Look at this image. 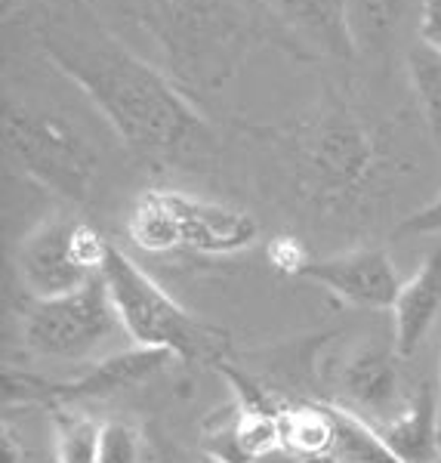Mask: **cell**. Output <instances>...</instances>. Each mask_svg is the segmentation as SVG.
Masks as SVG:
<instances>
[{"instance_id":"d4e9b609","label":"cell","mask_w":441,"mask_h":463,"mask_svg":"<svg viewBox=\"0 0 441 463\" xmlns=\"http://www.w3.org/2000/svg\"><path fill=\"white\" fill-rule=\"evenodd\" d=\"M152 445H155V458H158V463H192L174 442H170V439H164L161 432H152Z\"/></svg>"},{"instance_id":"277c9868","label":"cell","mask_w":441,"mask_h":463,"mask_svg":"<svg viewBox=\"0 0 441 463\" xmlns=\"http://www.w3.org/2000/svg\"><path fill=\"white\" fill-rule=\"evenodd\" d=\"M4 155L16 174L74 207H87L102 174V146L62 102L32 90L4 87Z\"/></svg>"},{"instance_id":"9c48e42d","label":"cell","mask_w":441,"mask_h":463,"mask_svg":"<svg viewBox=\"0 0 441 463\" xmlns=\"http://www.w3.org/2000/svg\"><path fill=\"white\" fill-rule=\"evenodd\" d=\"M303 279L331 290L336 300L361 309H392L405 285L389 253L380 248H358L340 257L312 260Z\"/></svg>"},{"instance_id":"d6986e66","label":"cell","mask_w":441,"mask_h":463,"mask_svg":"<svg viewBox=\"0 0 441 463\" xmlns=\"http://www.w3.org/2000/svg\"><path fill=\"white\" fill-rule=\"evenodd\" d=\"M53 414L56 463H99L102 423L71 408H50Z\"/></svg>"},{"instance_id":"2e32d148","label":"cell","mask_w":441,"mask_h":463,"mask_svg":"<svg viewBox=\"0 0 441 463\" xmlns=\"http://www.w3.org/2000/svg\"><path fill=\"white\" fill-rule=\"evenodd\" d=\"M127 235H130L133 248L148 253V257L185 250L176 189L142 192L130 211V220H127Z\"/></svg>"},{"instance_id":"ac0fdd59","label":"cell","mask_w":441,"mask_h":463,"mask_svg":"<svg viewBox=\"0 0 441 463\" xmlns=\"http://www.w3.org/2000/svg\"><path fill=\"white\" fill-rule=\"evenodd\" d=\"M410 93L420 106L423 124L432 143L441 148V50L423 41H414L405 53Z\"/></svg>"},{"instance_id":"cb8c5ba5","label":"cell","mask_w":441,"mask_h":463,"mask_svg":"<svg viewBox=\"0 0 441 463\" xmlns=\"http://www.w3.org/2000/svg\"><path fill=\"white\" fill-rule=\"evenodd\" d=\"M417 41L441 50V0H426L423 4L420 25H417Z\"/></svg>"},{"instance_id":"ba28073f","label":"cell","mask_w":441,"mask_h":463,"mask_svg":"<svg viewBox=\"0 0 441 463\" xmlns=\"http://www.w3.org/2000/svg\"><path fill=\"white\" fill-rule=\"evenodd\" d=\"M290 47V59L318 65L327 74L358 69L355 43L346 22V0H263Z\"/></svg>"},{"instance_id":"83f0119b","label":"cell","mask_w":441,"mask_h":463,"mask_svg":"<svg viewBox=\"0 0 441 463\" xmlns=\"http://www.w3.org/2000/svg\"><path fill=\"white\" fill-rule=\"evenodd\" d=\"M438 463H441V460H438Z\"/></svg>"},{"instance_id":"6da1fadb","label":"cell","mask_w":441,"mask_h":463,"mask_svg":"<svg viewBox=\"0 0 441 463\" xmlns=\"http://www.w3.org/2000/svg\"><path fill=\"white\" fill-rule=\"evenodd\" d=\"M34 47L102 115L117 143L148 170L211 176L220 133L194 99L117 37L93 0H50L25 16Z\"/></svg>"},{"instance_id":"30bf717a","label":"cell","mask_w":441,"mask_h":463,"mask_svg":"<svg viewBox=\"0 0 441 463\" xmlns=\"http://www.w3.org/2000/svg\"><path fill=\"white\" fill-rule=\"evenodd\" d=\"M426 0H346V22L358 65L386 69L417 41Z\"/></svg>"},{"instance_id":"e0dca14e","label":"cell","mask_w":441,"mask_h":463,"mask_svg":"<svg viewBox=\"0 0 441 463\" xmlns=\"http://www.w3.org/2000/svg\"><path fill=\"white\" fill-rule=\"evenodd\" d=\"M281 448L296 458H327L336 448V408L333 405H296L281 408Z\"/></svg>"},{"instance_id":"9a60e30c","label":"cell","mask_w":441,"mask_h":463,"mask_svg":"<svg viewBox=\"0 0 441 463\" xmlns=\"http://www.w3.org/2000/svg\"><path fill=\"white\" fill-rule=\"evenodd\" d=\"M340 395L358 414H383L395 408L401 399V374L399 362L389 349L364 346L340 368Z\"/></svg>"},{"instance_id":"603a6c76","label":"cell","mask_w":441,"mask_h":463,"mask_svg":"<svg viewBox=\"0 0 441 463\" xmlns=\"http://www.w3.org/2000/svg\"><path fill=\"white\" fill-rule=\"evenodd\" d=\"M395 238H420V235H441V192L438 198H432L429 204H423L420 211H414L410 216L395 226Z\"/></svg>"},{"instance_id":"ffe728a7","label":"cell","mask_w":441,"mask_h":463,"mask_svg":"<svg viewBox=\"0 0 441 463\" xmlns=\"http://www.w3.org/2000/svg\"><path fill=\"white\" fill-rule=\"evenodd\" d=\"M56 377L34 371H4V405H56Z\"/></svg>"},{"instance_id":"8992f818","label":"cell","mask_w":441,"mask_h":463,"mask_svg":"<svg viewBox=\"0 0 441 463\" xmlns=\"http://www.w3.org/2000/svg\"><path fill=\"white\" fill-rule=\"evenodd\" d=\"M121 318L102 275L53 300H32L22 309V343L41 358L80 362L117 337Z\"/></svg>"},{"instance_id":"7c38bea8","label":"cell","mask_w":441,"mask_h":463,"mask_svg":"<svg viewBox=\"0 0 441 463\" xmlns=\"http://www.w3.org/2000/svg\"><path fill=\"white\" fill-rule=\"evenodd\" d=\"M179 216H183L185 250L201 257H229V253L248 250L259 238L257 220L241 207L222 204V201L194 198L176 192Z\"/></svg>"},{"instance_id":"4316f807","label":"cell","mask_w":441,"mask_h":463,"mask_svg":"<svg viewBox=\"0 0 441 463\" xmlns=\"http://www.w3.org/2000/svg\"><path fill=\"white\" fill-rule=\"evenodd\" d=\"M0 6H4V22H13V16H22V10H25V0H0Z\"/></svg>"},{"instance_id":"44dd1931","label":"cell","mask_w":441,"mask_h":463,"mask_svg":"<svg viewBox=\"0 0 441 463\" xmlns=\"http://www.w3.org/2000/svg\"><path fill=\"white\" fill-rule=\"evenodd\" d=\"M99 463H142V432L124 420L102 423Z\"/></svg>"},{"instance_id":"5bb4252c","label":"cell","mask_w":441,"mask_h":463,"mask_svg":"<svg viewBox=\"0 0 441 463\" xmlns=\"http://www.w3.org/2000/svg\"><path fill=\"white\" fill-rule=\"evenodd\" d=\"M383 445L401 463H438L441 432H438V399L429 383L410 395V402L392 420L371 423Z\"/></svg>"},{"instance_id":"4fadbf2b","label":"cell","mask_w":441,"mask_h":463,"mask_svg":"<svg viewBox=\"0 0 441 463\" xmlns=\"http://www.w3.org/2000/svg\"><path fill=\"white\" fill-rule=\"evenodd\" d=\"M441 312V253H429L399 290L392 306L395 318V355L410 358L429 337Z\"/></svg>"},{"instance_id":"484cf974","label":"cell","mask_w":441,"mask_h":463,"mask_svg":"<svg viewBox=\"0 0 441 463\" xmlns=\"http://www.w3.org/2000/svg\"><path fill=\"white\" fill-rule=\"evenodd\" d=\"M0 463H25L22 442L13 436L10 427H4V436H0Z\"/></svg>"},{"instance_id":"52a82bcc","label":"cell","mask_w":441,"mask_h":463,"mask_svg":"<svg viewBox=\"0 0 441 463\" xmlns=\"http://www.w3.org/2000/svg\"><path fill=\"white\" fill-rule=\"evenodd\" d=\"M111 241L87 222L53 216L16 244V275L32 300H53L102 275Z\"/></svg>"},{"instance_id":"7a4b0ae2","label":"cell","mask_w":441,"mask_h":463,"mask_svg":"<svg viewBox=\"0 0 441 463\" xmlns=\"http://www.w3.org/2000/svg\"><path fill=\"white\" fill-rule=\"evenodd\" d=\"M275 174L281 198L296 213L324 222H368L392 198L401 161L355 102L349 78H321L318 96L275 124L238 121Z\"/></svg>"},{"instance_id":"7402d4cb","label":"cell","mask_w":441,"mask_h":463,"mask_svg":"<svg viewBox=\"0 0 441 463\" xmlns=\"http://www.w3.org/2000/svg\"><path fill=\"white\" fill-rule=\"evenodd\" d=\"M266 257H268V263H272L275 272L294 275V279H303V272L312 263L309 248H305L303 238L294 235V232H281V235H275L266 248Z\"/></svg>"},{"instance_id":"8fae6325","label":"cell","mask_w":441,"mask_h":463,"mask_svg":"<svg viewBox=\"0 0 441 463\" xmlns=\"http://www.w3.org/2000/svg\"><path fill=\"white\" fill-rule=\"evenodd\" d=\"M174 362L176 358L164 353V349H142V346L124 349V353H115L102 358V362H96L84 374L71 380H59L53 408H69L71 402H106L117 392L148 383V380L158 377Z\"/></svg>"},{"instance_id":"5b68a950","label":"cell","mask_w":441,"mask_h":463,"mask_svg":"<svg viewBox=\"0 0 441 463\" xmlns=\"http://www.w3.org/2000/svg\"><path fill=\"white\" fill-rule=\"evenodd\" d=\"M102 279H106L111 303H115L121 327L133 340V346L164 349L179 362L213 364V368L222 364V355L229 353V334L183 309L117 244L108 248Z\"/></svg>"},{"instance_id":"3957f363","label":"cell","mask_w":441,"mask_h":463,"mask_svg":"<svg viewBox=\"0 0 441 463\" xmlns=\"http://www.w3.org/2000/svg\"><path fill=\"white\" fill-rule=\"evenodd\" d=\"M155 41L161 65L192 99L222 93L257 50L290 59L263 0H115Z\"/></svg>"}]
</instances>
